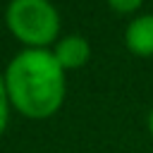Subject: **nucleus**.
<instances>
[{
	"label": "nucleus",
	"mask_w": 153,
	"mask_h": 153,
	"mask_svg": "<svg viewBox=\"0 0 153 153\" xmlns=\"http://www.w3.org/2000/svg\"><path fill=\"white\" fill-rule=\"evenodd\" d=\"M10 105L29 120H48L65 103V69L48 48H24L5 69Z\"/></svg>",
	"instance_id": "1"
},
{
	"label": "nucleus",
	"mask_w": 153,
	"mask_h": 153,
	"mask_svg": "<svg viewBox=\"0 0 153 153\" xmlns=\"http://www.w3.org/2000/svg\"><path fill=\"white\" fill-rule=\"evenodd\" d=\"M5 24L26 48H48L50 43H57L60 12L50 0H10Z\"/></svg>",
	"instance_id": "2"
},
{
	"label": "nucleus",
	"mask_w": 153,
	"mask_h": 153,
	"mask_svg": "<svg viewBox=\"0 0 153 153\" xmlns=\"http://www.w3.org/2000/svg\"><path fill=\"white\" fill-rule=\"evenodd\" d=\"M53 55L57 57V62L62 65V69H79L88 62L91 57V43L79 36V33H69V36H62L55 48H53Z\"/></svg>",
	"instance_id": "3"
},
{
	"label": "nucleus",
	"mask_w": 153,
	"mask_h": 153,
	"mask_svg": "<svg viewBox=\"0 0 153 153\" xmlns=\"http://www.w3.org/2000/svg\"><path fill=\"white\" fill-rule=\"evenodd\" d=\"M124 45L139 57H153V14L134 17L124 29Z\"/></svg>",
	"instance_id": "4"
},
{
	"label": "nucleus",
	"mask_w": 153,
	"mask_h": 153,
	"mask_svg": "<svg viewBox=\"0 0 153 153\" xmlns=\"http://www.w3.org/2000/svg\"><path fill=\"white\" fill-rule=\"evenodd\" d=\"M10 96H7V86H5V74H0V134L5 131L7 122H10Z\"/></svg>",
	"instance_id": "5"
},
{
	"label": "nucleus",
	"mask_w": 153,
	"mask_h": 153,
	"mask_svg": "<svg viewBox=\"0 0 153 153\" xmlns=\"http://www.w3.org/2000/svg\"><path fill=\"white\" fill-rule=\"evenodd\" d=\"M108 5H110V10H115L120 14H131L143 5V0H108Z\"/></svg>",
	"instance_id": "6"
},
{
	"label": "nucleus",
	"mask_w": 153,
	"mask_h": 153,
	"mask_svg": "<svg viewBox=\"0 0 153 153\" xmlns=\"http://www.w3.org/2000/svg\"><path fill=\"white\" fill-rule=\"evenodd\" d=\"M148 131H151V136H153V110L148 112Z\"/></svg>",
	"instance_id": "7"
}]
</instances>
